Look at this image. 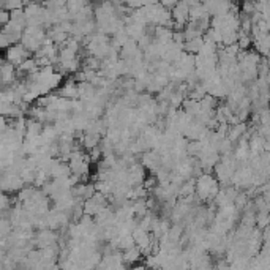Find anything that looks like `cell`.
<instances>
[{
	"mask_svg": "<svg viewBox=\"0 0 270 270\" xmlns=\"http://www.w3.org/2000/svg\"><path fill=\"white\" fill-rule=\"evenodd\" d=\"M220 191V184L212 174H201V176L194 180V193L198 199L207 201L215 198L216 193Z\"/></svg>",
	"mask_w": 270,
	"mask_h": 270,
	"instance_id": "1",
	"label": "cell"
},
{
	"mask_svg": "<svg viewBox=\"0 0 270 270\" xmlns=\"http://www.w3.org/2000/svg\"><path fill=\"white\" fill-rule=\"evenodd\" d=\"M26 185L21 180L19 174H14L11 171H5L0 176V191L2 193H19Z\"/></svg>",
	"mask_w": 270,
	"mask_h": 270,
	"instance_id": "2",
	"label": "cell"
},
{
	"mask_svg": "<svg viewBox=\"0 0 270 270\" xmlns=\"http://www.w3.org/2000/svg\"><path fill=\"white\" fill-rule=\"evenodd\" d=\"M171 19L176 30H184V27L189 21V5L188 2H177L171 10Z\"/></svg>",
	"mask_w": 270,
	"mask_h": 270,
	"instance_id": "3",
	"label": "cell"
},
{
	"mask_svg": "<svg viewBox=\"0 0 270 270\" xmlns=\"http://www.w3.org/2000/svg\"><path fill=\"white\" fill-rule=\"evenodd\" d=\"M27 59H30V53H27V51L21 46L19 43L18 45L10 46L8 49L5 51V62L13 65V67H16V68Z\"/></svg>",
	"mask_w": 270,
	"mask_h": 270,
	"instance_id": "4",
	"label": "cell"
},
{
	"mask_svg": "<svg viewBox=\"0 0 270 270\" xmlns=\"http://www.w3.org/2000/svg\"><path fill=\"white\" fill-rule=\"evenodd\" d=\"M174 68H177L179 71H182L184 75H189L191 71H194V55L184 53L180 55V59L172 65Z\"/></svg>",
	"mask_w": 270,
	"mask_h": 270,
	"instance_id": "5",
	"label": "cell"
},
{
	"mask_svg": "<svg viewBox=\"0 0 270 270\" xmlns=\"http://www.w3.org/2000/svg\"><path fill=\"white\" fill-rule=\"evenodd\" d=\"M248 131V125L245 122H240V123H236V125H231L228 128V135H226V137L232 142L236 144L237 141L242 139V136Z\"/></svg>",
	"mask_w": 270,
	"mask_h": 270,
	"instance_id": "6",
	"label": "cell"
},
{
	"mask_svg": "<svg viewBox=\"0 0 270 270\" xmlns=\"http://www.w3.org/2000/svg\"><path fill=\"white\" fill-rule=\"evenodd\" d=\"M57 95L67 100H78V84L73 81V79H70V81L63 82L59 87V93Z\"/></svg>",
	"mask_w": 270,
	"mask_h": 270,
	"instance_id": "7",
	"label": "cell"
},
{
	"mask_svg": "<svg viewBox=\"0 0 270 270\" xmlns=\"http://www.w3.org/2000/svg\"><path fill=\"white\" fill-rule=\"evenodd\" d=\"M43 131V123H40L38 120L28 119L27 125H26V133H24V139H35L38 137Z\"/></svg>",
	"mask_w": 270,
	"mask_h": 270,
	"instance_id": "8",
	"label": "cell"
},
{
	"mask_svg": "<svg viewBox=\"0 0 270 270\" xmlns=\"http://www.w3.org/2000/svg\"><path fill=\"white\" fill-rule=\"evenodd\" d=\"M182 111H184L189 119H194L196 115L201 112V106H199V101L196 100H191V98H187L184 100V103H182Z\"/></svg>",
	"mask_w": 270,
	"mask_h": 270,
	"instance_id": "9",
	"label": "cell"
},
{
	"mask_svg": "<svg viewBox=\"0 0 270 270\" xmlns=\"http://www.w3.org/2000/svg\"><path fill=\"white\" fill-rule=\"evenodd\" d=\"M204 46V38L199 36V38H193V40H187L184 43V53L191 54V55H198L199 51Z\"/></svg>",
	"mask_w": 270,
	"mask_h": 270,
	"instance_id": "10",
	"label": "cell"
},
{
	"mask_svg": "<svg viewBox=\"0 0 270 270\" xmlns=\"http://www.w3.org/2000/svg\"><path fill=\"white\" fill-rule=\"evenodd\" d=\"M100 142H101V136H98V135H87V133H84L82 137H81V144H82V147L85 150H92L95 147H98Z\"/></svg>",
	"mask_w": 270,
	"mask_h": 270,
	"instance_id": "11",
	"label": "cell"
},
{
	"mask_svg": "<svg viewBox=\"0 0 270 270\" xmlns=\"http://www.w3.org/2000/svg\"><path fill=\"white\" fill-rule=\"evenodd\" d=\"M19 43V38H16V36H13L10 33H6L3 28H0V49H8L10 46L13 45H18Z\"/></svg>",
	"mask_w": 270,
	"mask_h": 270,
	"instance_id": "12",
	"label": "cell"
},
{
	"mask_svg": "<svg viewBox=\"0 0 270 270\" xmlns=\"http://www.w3.org/2000/svg\"><path fill=\"white\" fill-rule=\"evenodd\" d=\"M49 180H51V177H49L48 172H45V171H36L35 172V179H33V187L40 189V188L45 187Z\"/></svg>",
	"mask_w": 270,
	"mask_h": 270,
	"instance_id": "13",
	"label": "cell"
},
{
	"mask_svg": "<svg viewBox=\"0 0 270 270\" xmlns=\"http://www.w3.org/2000/svg\"><path fill=\"white\" fill-rule=\"evenodd\" d=\"M141 258V251L137 250L136 246H131L128 248V250H125V254H123V261H127V262H136L137 259Z\"/></svg>",
	"mask_w": 270,
	"mask_h": 270,
	"instance_id": "14",
	"label": "cell"
},
{
	"mask_svg": "<svg viewBox=\"0 0 270 270\" xmlns=\"http://www.w3.org/2000/svg\"><path fill=\"white\" fill-rule=\"evenodd\" d=\"M23 8H24V3L19 2V0H8V2H3V10L8 11V13L23 10Z\"/></svg>",
	"mask_w": 270,
	"mask_h": 270,
	"instance_id": "15",
	"label": "cell"
},
{
	"mask_svg": "<svg viewBox=\"0 0 270 270\" xmlns=\"http://www.w3.org/2000/svg\"><path fill=\"white\" fill-rule=\"evenodd\" d=\"M8 21H10V13L5 11L3 8H0V27H5Z\"/></svg>",
	"mask_w": 270,
	"mask_h": 270,
	"instance_id": "16",
	"label": "cell"
},
{
	"mask_svg": "<svg viewBox=\"0 0 270 270\" xmlns=\"http://www.w3.org/2000/svg\"><path fill=\"white\" fill-rule=\"evenodd\" d=\"M2 63H3V60H2V59H0V67H2Z\"/></svg>",
	"mask_w": 270,
	"mask_h": 270,
	"instance_id": "17",
	"label": "cell"
}]
</instances>
